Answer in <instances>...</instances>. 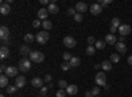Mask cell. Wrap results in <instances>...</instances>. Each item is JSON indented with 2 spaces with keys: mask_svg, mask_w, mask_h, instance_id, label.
Returning <instances> with one entry per match:
<instances>
[{
  "mask_svg": "<svg viewBox=\"0 0 132 97\" xmlns=\"http://www.w3.org/2000/svg\"><path fill=\"white\" fill-rule=\"evenodd\" d=\"M30 84L33 85L35 88H42L44 87V79H41V78H33L32 79V81H30Z\"/></svg>",
  "mask_w": 132,
  "mask_h": 97,
  "instance_id": "11",
  "label": "cell"
},
{
  "mask_svg": "<svg viewBox=\"0 0 132 97\" xmlns=\"http://www.w3.org/2000/svg\"><path fill=\"white\" fill-rule=\"evenodd\" d=\"M120 60V55L119 54H111V57H110V62L111 63H118Z\"/></svg>",
  "mask_w": 132,
  "mask_h": 97,
  "instance_id": "28",
  "label": "cell"
},
{
  "mask_svg": "<svg viewBox=\"0 0 132 97\" xmlns=\"http://www.w3.org/2000/svg\"><path fill=\"white\" fill-rule=\"evenodd\" d=\"M8 57H9V49L7 46H2V47H0V58L5 59Z\"/></svg>",
  "mask_w": 132,
  "mask_h": 97,
  "instance_id": "19",
  "label": "cell"
},
{
  "mask_svg": "<svg viewBox=\"0 0 132 97\" xmlns=\"http://www.w3.org/2000/svg\"><path fill=\"white\" fill-rule=\"evenodd\" d=\"M0 97H5V96H4V94H2V96H0Z\"/></svg>",
  "mask_w": 132,
  "mask_h": 97,
  "instance_id": "52",
  "label": "cell"
},
{
  "mask_svg": "<svg viewBox=\"0 0 132 97\" xmlns=\"http://www.w3.org/2000/svg\"><path fill=\"white\" fill-rule=\"evenodd\" d=\"M119 42H122V44H124V42H126V37H120V38H119Z\"/></svg>",
  "mask_w": 132,
  "mask_h": 97,
  "instance_id": "48",
  "label": "cell"
},
{
  "mask_svg": "<svg viewBox=\"0 0 132 97\" xmlns=\"http://www.w3.org/2000/svg\"><path fill=\"white\" fill-rule=\"evenodd\" d=\"M48 87H42V88H40V94H41V97H44V96H46V93H48Z\"/></svg>",
  "mask_w": 132,
  "mask_h": 97,
  "instance_id": "40",
  "label": "cell"
},
{
  "mask_svg": "<svg viewBox=\"0 0 132 97\" xmlns=\"http://www.w3.org/2000/svg\"><path fill=\"white\" fill-rule=\"evenodd\" d=\"M42 28L45 29V30H50L53 28V24H52V21L49 20H45V21H42Z\"/></svg>",
  "mask_w": 132,
  "mask_h": 97,
  "instance_id": "25",
  "label": "cell"
},
{
  "mask_svg": "<svg viewBox=\"0 0 132 97\" xmlns=\"http://www.w3.org/2000/svg\"><path fill=\"white\" fill-rule=\"evenodd\" d=\"M0 38H2V41L9 38V29L7 26H4V25L0 28Z\"/></svg>",
  "mask_w": 132,
  "mask_h": 97,
  "instance_id": "10",
  "label": "cell"
},
{
  "mask_svg": "<svg viewBox=\"0 0 132 97\" xmlns=\"http://www.w3.org/2000/svg\"><path fill=\"white\" fill-rule=\"evenodd\" d=\"M85 96H86V97H94V94L91 93V91H87V92L85 93Z\"/></svg>",
  "mask_w": 132,
  "mask_h": 97,
  "instance_id": "44",
  "label": "cell"
},
{
  "mask_svg": "<svg viewBox=\"0 0 132 97\" xmlns=\"http://www.w3.org/2000/svg\"><path fill=\"white\" fill-rule=\"evenodd\" d=\"M49 39V33L48 31H38L36 34V41L38 42L40 45H45Z\"/></svg>",
  "mask_w": 132,
  "mask_h": 97,
  "instance_id": "3",
  "label": "cell"
},
{
  "mask_svg": "<svg viewBox=\"0 0 132 97\" xmlns=\"http://www.w3.org/2000/svg\"><path fill=\"white\" fill-rule=\"evenodd\" d=\"M115 47H116L118 52H120V54H126V52H127V46H126V44H122V42H116Z\"/></svg>",
  "mask_w": 132,
  "mask_h": 97,
  "instance_id": "17",
  "label": "cell"
},
{
  "mask_svg": "<svg viewBox=\"0 0 132 97\" xmlns=\"http://www.w3.org/2000/svg\"><path fill=\"white\" fill-rule=\"evenodd\" d=\"M48 88H50V89L53 88V84H52V83H49V84H48Z\"/></svg>",
  "mask_w": 132,
  "mask_h": 97,
  "instance_id": "51",
  "label": "cell"
},
{
  "mask_svg": "<svg viewBox=\"0 0 132 97\" xmlns=\"http://www.w3.org/2000/svg\"><path fill=\"white\" fill-rule=\"evenodd\" d=\"M2 44H3V46H7V45H9V44H11V38H8V39H4V41H2Z\"/></svg>",
  "mask_w": 132,
  "mask_h": 97,
  "instance_id": "43",
  "label": "cell"
},
{
  "mask_svg": "<svg viewBox=\"0 0 132 97\" xmlns=\"http://www.w3.org/2000/svg\"><path fill=\"white\" fill-rule=\"evenodd\" d=\"M95 83H96L98 87H104L106 85V73H103V71L98 72L95 75Z\"/></svg>",
  "mask_w": 132,
  "mask_h": 97,
  "instance_id": "4",
  "label": "cell"
},
{
  "mask_svg": "<svg viewBox=\"0 0 132 97\" xmlns=\"http://www.w3.org/2000/svg\"><path fill=\"white\" fill-rule=\"evenodd\" d=\"M66 94H68V93H66V89H60V91L56 93V97H65Z\"/></svg>",
  "mask_w": 132,
  "mask_h": 97,
  "instance_id": "38",
  "label": "cell"
},
{
  "mask_svg": "<svg viewBox=\"0 0 132 97\" xmlns=\"http://www.w3.org/2000/svg\"><path fill=\"white\" fill-rule=\"evenodd\" d=\"M36 39V37L33 36V34H30V33H28V34H25V37H24V42H27V45H29V44H32L33 41Z\"/></svg>",
  "mask_w": 132,
  "mask_h": 97,
  "instance_id": "24",
  "label": "cell"
},
{
  "mask_svg": "<svg viewBox=\"0 0 132 97\" xmlns=\"http://www.w3.org/2000/svg\"><path fill=\"white\" fill-rule=\"evenodd\" d=\"M120 25H122L120 20H119L118 17H114V18H112V21H111V26H114V28L119 29V28H120Z\"/></svg>",
  "mask_w": 132,
  "mask_h": 97,
  "instance_id": "27",
  "label": "cell"
},
{
  "mask_svg": "<svg viewBox=\"0 0 132 97\" xmlns=\"http://www.w3.org/2000/svg\"><path fill=\"white\" fill-rule=\"evenodd\" d=\"M40 3H41V4H44V5H45V4H48V5H49V4H50V3L48 2V0H40Z\"/></svg>",
  "mask_w": 132,
  "mask_h": 97,
  "instance_id": "46",
  "label": "cell"
},
{
  "mask_svg": "<svg viewBox=\"0 0 132 97\" xmlns=\"http://www.w3.org/2000/svg\"><path fill=\"white\" fill-rule=\"evenodd\" d=\"M128 63H129V64H132V55H131V57H128Z\"/></svg>",
  "mask_w": 132,
  "mask_h": 97,
  "instance_id": "50",
  "label": "cell"
},
{
  "mask_svg": "<svg viewBox=\"0 0 132 97\" xmlns=\"http://www.w3.org/2000/svg\"><path fill=\"white\" fill-rule=\"evenodd\" d=\"M110 31H111V34H115V31H116V28L111 26V28H110Z\"/></svg>",
  "mask_w": 132,
  "mask_h": 97,
  "instance_id": "45",
  "label": "cell"
},
{
  "mask_svg": "<svg viewBox=\"0 0 132 97\" xmlns=\"http://www.w3.org/2000/svg\"><path fill=\"white\" fill-rule=\"evenodd\" d=\"M95 47H96V49H99V50H103V49L106 47V42H103V41H96Z\"/></svg>",
  "mask_w": 132,
  "mask_h": 97,
  "instance_id": "30",
  "label": "cell"
},
{
  "mask_svg": "<svg viewBox=\"0 0 132 97\" xmlns=\"http://www.w3.org/2000/svg\"><path fill=\"white\" fill-rule=\"evenodd\" d=\"M32 26H33V28H40V26H42V23L40 21V18H37V20H33Z\"/></svg>",
  "mask_w": 132,
  "mask_h": 97,
  "instance_id": "34",
  "label": "cell"
},
{
  "mask_svg": "<svg viewBox=\"0 0 132 97\" xmlns=\"http://www.w3.org/2000/svg\"><path fill=\"white\" fill-rule=\"evenodd\" d=\"M46 9H48V12H49V13H52V15H56V13L58 12V10H60L56 3H50V4L48 5V8H46Z\"/></svg>",
  "mask_w": 132,
  "mask_h": 97,
  "instance_id": "20",
  "label": "cell"
},
{
  "mask_svg": "<svg viewBox=\"0 0 132 97\" xmlns=\"http://www.w3.org/2000/svg\"><path fill=\"white\" fill-rule=\"evenodd\" d=\"M112 2H111V0H99V5H102V7H107V5H110V4H111Z\"/></svg>",
  "mask_w": 132,
  "mask_h": 97,
  "instance_id": "35",
  "label": "cell"
},
{
  "mask_svg": "<svg viewBox=\"0 0 132 97\" xmlns=\"http://www.w3.org/2000/svg\"><path fill=\"white\" fill-rule=\"evenodd\" d=\"M101 12H102V5H99L98 3L91 4V7H90V13H91V15L96 16V15H99Z\"/></svg>",
  "mask_w": 132,
  "mask_h": 97,
  "instance_id": "8",
  "label": "cell"
},
{
  "mask_svg": "<svg viewBox=\"0 0 132 97\" xmlns=\"http://www.w3.org/2000/svg\"><path fill=\"white\" fill-rule=\"evenodd\" d=\"M95 97H96V96H95Z\"/></svg>",
  "mask_w": 132,
  "mask_h": 97,
  "instance_id": "53",
  "label": "cell"
},
{
  "mask_svg": "<svg viewBox=\"0 0 132 97\" xmlns=\"http://www.w3.org/2000/svg\"><path fill=\"white\" fill-rule=\"evenodd\" d=\"M30 67H32V63H30V59H25V58H23L21 60H19V70L21 71V72H28L29 70H30Z\"/></svg>",
  "mask_w": 132,
  "mask_h": 97,
  "instance_id": "1",
  "label": "cell"
},
{
  "mask_svg": "<svg viewBox=\"0 0 132 97\" xmlns=\"http://www.w3.org/2000/svg\"><path fill=\"white\" fill-rule=\"evenodd\" d=\"M70 66L71 67H78L79 64H81V58H78V57H73L71 59H70Z\"/></svg>",
  "mask_w": 132,
  "mask_h": 97,
  "instance_id": "23",
  "label": "cell"
},
{
  "mask_svg": "<svg viewBox=\"0 0 132 97\" xmlns=\"http://www.w3.org/2000/svg\"><path fill=\"white\" fill-rule=\"evenodd\" d=\"M66 93H68V94H71V96L77 94V93H78V87H77L75 84H69L68 88H66Z\"/></svg>",
  "mask_w": 132,
  "mask_h": 97,
  "instance_id": "14",
  "label": "cell"
},
{
  "mask_svg": "<svg viewBox=\"0 0 132 97\" xmlns=\"http://www.w3.org/2000/svg\"><path fill=\"white\" fill-rule=\"evenodd\" d=\"M57 84H58V87H60V89H66V88H68V85H69V84L66 83L65 80H60V81H58Z\"/></svg>",
  "mask_w": 132,
  "mask_h": 97,
  "instance_id": "31",
  "label": "cell"
},
{
  "mask_svg": "<svg viewBox=\"0 0 132 97\" xmlns=\"http://www.w3.org/2000/svg\"><path fill=\"white\" fill-rule=\"evenodd\" d=\"M0 13H2L3 16H8V15L11 13V7H9V4L3 3L2 5H0Z\"/></svg>",
  "mask_w": 132,
  "mask_h": 97,
  "instance_id": "12",
  "label": "cell"
},
{
  "mask_svg": "<svg viewBox=\"0 0 132 97\" xmlns=\"http://www.w3.org/2000/svg\"><path fill=\"white\" fill-rule=\"evenodd\" d=\"M99 92H101V89H99V87H94V88L91 89V93L94 94V97H95V94H99Z\"/></svg>",
  "mask_w": 132,
  "mask_h": 97,
  "instance_id": "42",
  "label": "cell"
},
{
  "mask_svg": "<svg viewBox=\"0 0 132 97\" xmlns=\"http://www.w3.org/2000/svg\"><path fill=\"white\" fill-rule=\"evenodd\" d=\"M5 70H7V67L4 66V64H2V67H0V71H2V72H5Z\"/></svg>",
  "mask_w": 132,
  "mask_h": 97,
  "instance_id": "47",
  "label": "cell"
},
{
  "mask_svg": "<svg viewBox=\"0 0 132 97\" xmlns=\"http://www.w3.org/2000/svg\"><path fill=\"white\" fill-rule=\"evenodd\" d=\"M63 45H65L66 47H69V49H73V47H75V45H77V41H75V38L68 36V37L63 38Z\"/></svg>",
  "mask_w": 132,
  "mask_h": 97,
  "instance_id": "5",
  "label": "cell"
},
{
  "mask_svg": "<svg viewBox=\"0 0 132 97\" xmlns=\"http://www.w3.org/2000/svg\"><path fill=\"white\" fill-rule=\"evenodd\" d=\"M74 20L77 21V23H81V21L83 20V15H82V13H78V12H77V15L74 16Z\"/></svg>",
  "mask_w": 132,
  "mask_h": 97,
  "instance_id": "37",
  "label": "cell"
},
{
  "mask_svg": "<svg viewBox=\"0 0 132 97\" xmlns=\"http://www.w3.org/2000/svg\"><path fill=\"white\" fill-rule=\"evenodd\" d=\"M70 67H71V66H70L69 62H62V63H61V70H63V71H68Z\"/></svg>",
  "mask_w": 132,
  "mask_h": 97,
  "instance_id": "32",
  "label": "cell"
},
{
  "mask_svg": "<svg viewBox=\"0 0 132 97\" xmlns=\"http://www.w3.org/2000/svg\"><path fill=\"white\" fill-rule=\"evenodd\" d=\"M94 67H95V70H99V68H102V66H101V64H95Z\"/></svg>",
  "mask_w": 132,
  "mask_h": 97,
  "instance_id": "49",
  "label": "cell"
},
{
  "mask_svg": "<svg viewBox=\"0 0 132 97\" xmlns=\"http://www.w3.org/2000/svg\"><path fill=\"white\" fill-rule=\"evenodd\" d=\"M62 58H63V62H70V59H71L73 57H71V54H70V52H63Z\"/></svg>",
  "mask_w": 132,
  "mask_h": 97,
  "instance_id": "33",
  "label": "cell"
},
{
  "mask_svg": "<svg viewBox=\"0 0 132 97\" xmlns=\"http://www.w3.org/2000/svg\"><path fill=\"white\" fill-rule=\"evenodd\" d=\"M29 59L33 63H41L44 59H45V57H44V54L41 51H32L29 54Z\"/></svg>",
  "mask_w": 132,
  "mask_h": 97,
  "instance_id": "2",
  "label": "cell"
},
{
  "mask_svg": "<svg viewBox=\"0 0 132 97\" xmlns=\"http://www.w3.org/2000/svg\"><path fill=\"white\" fill-rule=\"evenodd\" d=\"M104 42L108 44V45H114V44L116 45V37H115V34H111V33L107 34L106 38H104Z\"/></svg>",
  "mask_w": 132,
  "mask_h": 97,
  "instance_id": "16",
  "label": "cell"
},
{
  "mask_svg": "<svg viewBox=\"0 0 132 97\" xmlns=\"http://www.w3.org/2000/svg\"><path fill=\"white\" fill-rule=\"evenodd\" d=\"M68 15H70V16H75V15H77L75 8H69V9H68Z\"/></svg>",
  "mask_w": 132,
  "mask_h": 97,
  "instance_id": "41",
  "label": "cell"
},
{
  "mask_svg": "<svg viewBox=\"0 0 132 97\" xmlns=\"http://www.w3.org/2000/svg\"><path fill=\"white\" fill-rule=\"evenodd\" d=\"M75 10L78 13H82L83 15V12H86V10H87V4L83 3V2H78V3L75 4Z\"/></svg>",
  "mask_w": 132,
  "mask_h": 97,
  "instance_id": "9",
  "label": "cell"
},
{
  "mask_svg": "<svg viewBox=\"0 0 132 97\" xmlns=\"http://www.w3.org/2000/svg\"><path fill=\"white\" fill-rule=\"evenodd\" d=\"M5 89H7V93H8V94H15L16 91H17V87H16V85H11V84H9Z\"/></svg>",
  "mask_w": 132,
  "mask_h": 97,
  "instance_id": "26",
  "label": "cell"
},
{
  "mask_svg": "<svg viewBox=\"0 0 132 97\" xmlns=\"http://www.w3.org/2000/svg\"><path fill=\"white\" fill-rule=\"evenodd\" d=\"M87 44H89L90 46H94V45L96 44V39H95V38H94L93 36H90L89 38H87Z\"/></svg>",
  "mask_w": 132,
  "mask_h": 97,
  "instance_id": "36",
  "label": "cell"
},
{
  "mask_svg": "<svg viewBox=\"0 0 132 97\" xmlns=\"http://www.w3.org/2000/svg\"><path fill=\"white\" fill-rule=\"evenodd\" d=\"M32 52V50H30V47H29V45H23V46H21L20 47V54H21V55H23V57H25V55H29V54Z\"/></svg>",
  "mask_w": 132,
  "mask_h": 97,
  "instance_id": "18",
  "label": "cell"
},
{
  "mask_svg": "<svg viewBox=\"0 0 132 97\" xmlns=\"http://www.w3.org/2000/svg\"><path fill=\"white\" fill-rule=\"evenodd\" d=\"M52 79H53V76H52V75L50 73H46L45 75V76H44V81H45V83H52Z\"/></svg>",
  "mask_w": 132,
  "mask_h": 97,
  "instance_id": "39",
  "label": "cell"
},
{
  "mask_svg": "<svg viewBox=\"0 0 132 97\" xmlns=\"http://www.w3.org/2000/svg\"><path fill=\"white\" fill-rule=\"evenodd\" d=\"M17 73H19V68L13 67V66H9L5 70V75L8 78H17Z\"/></svg>",
  "mask_w": 132,
  "mask_h": 97,
  "instance_id": "6",
  "label": "cell"
},
{
  "mask_svg": "<svg viewBox=\"0 0 132 97\" xmlns=\"http://www.w3.org/2000/svg\"><path fill=\"white\" fill-rule=\"evenodd\" d=\"M8 85H9L8 76H7V75H2V76H0V87H2V88H7Z\"/></svg>",
  "mask_w": 132,
  "mask_h": 97,
  "instance_id": "22",
  "label": "cell"
},
{
  "mask_svg": "<svg viewBox=\"0 0 132 97\" xmlns=\"http://www.w3.org/2000/svg\"><path fill=\"white\" fill-rule=\"evenodd\" d=\"M119 33L122 34V37H126V36H128L129 33H131V26L129 25H127V24H122L120 25V28H119Z\"/></svg>",
  "mask_w": 132,
  "mask_h": 97,
  "instance_id": "7",
  "label": "cell"
},
{
  "mask_svg": "<svg viewBox=\"0 0 132 97\" xmlns=\"http://www.w3.org/2000/svg\"><path fill=\"white\" fill-rule=\"evenodd\" d=\"M101 66H102V70H103V71H111L112 63L110 62V60H103V62L101 63Z\"/></svg>",
  "mask_w": 132,
  "mask_h": 97,
  "instance_id": "21",
  "label": "cell"
},
{
  "mask_svg": "<svg viewBox=\"0 0 132 97\" xmlns=\"http://www.w3.org/2000/svg\"><path fill=\"white\" fill-rule=\"evenodd\" d=\"M95 50H96V47L95 46H87V49H86V54L87 55H94L95 54Z\"/></svg>",
  "mask_w": 132,
  "mask_h": 97,
  "instance_id": "29",
  "label": "cell"
},
{
  "mask_svg": "<svg viewBox=\"0 0 132 97\" xmlns=\"http://www.w3.org/2000/svg\"><path fill=\"white\" fill-rule=\"evenodd\" d=\"M25 83H27L25 76H17L16 78V81H15V85H16L17 88H23L24 85H25Z\"/></svg>",
  "mask_w": 132,
  "mask_h": 97,
  "instance_id": "15",
  "label": "cell"
},
{
  "mask_svg": "<svg viewBox=\"0 0 132 97\" xmlns=\"http://www.w3.org/2000/svg\"><path fill=\"white\" fill-rule=\"evenodd\" d=\"M48 15H49V12H48V9L46 8H40V10L37 12V16H38V18L40 20H48Z\"/></svg>",
  "mask_w": 132,
  "mask_h": 97,
  "instance_id": "13",
  "label": "cell"
}]
</instances>
